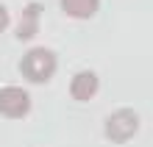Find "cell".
I'll return each instance as SVG.
<instances>
[{
  "label": "cell",
  "instance_id": "1",
  "mask_svg": "<svg viewBox=\"0 0 153 147\" xmlns=\"http://www.w3.org/2000/svg\"><path fill=\"white\" fill-rule=\"evenodd\" d=\"M59 69V56L50 47H31L20 58V75L33 86H42L56 75Z\"/></svg>",
  "mask_w": 153,
  "mask_h": 147
},
{
  "label": "cell",
  "instance_id": "4",
  "mask_svg": "<svg viewBox=\"0 0 153 147\" xmlns=\"http://www.w3.org/2000/svg\"><path fill=\"white\" fill-rule=\"evenodd\" d=\"M42 14H45V6L39 3V0L28 3L22 8V14H20V22H17V28H14V36L20 42H33L39 36V28H42Z\"/></svg>",
  "mask_w": 153,
  "mask_h": 147
},
{
  "label": "cell",
  "instance_id": "2",
  "mask_svg": "<svg viewBox=\"0 0 153 147\" xmlns=\"http://www.w3.org/2000/svg\"><path fill=\"white\" fill-rule=\"evenodd\" d=\"M103 133H106V139L114 142V144L131 142L134 136L139 133V114L134 111V108H117V111H111L106 117Z\"/></svg>",
  "mask_w": 153,
  "mask_h": 147
},
{
  "label": "cell",
  "instance_id": "3",
  "mask_svg": "<svg viewBox=\"0 0 153 147\" xmlns=\"http://www.w3.org/2000/svg\"><path fill=\"white\" fill-rule=\"evenodd\" d=\"M31 114V95L20 86L0 89V117L3 119H25Z\"/></svg>",
  "mask_w": 153,
  "mask_h": 147
},
{
  "label": "cell",
  "instance_id": "5",
  "mask_svg": "<svg viewBox=\"0 0 153 147\" xmlns=\"http://www.w3.org/2000/svg\"><path fill=\"white\" fill-rule=\"evenodd\" d=\"M97 89H100V78L92 69H81L70 78V97L78 100V103H89L97 95Z\"/></svg>",
  "mask_w": 153,
  "mask_h": 147
},
{
  "label": "cell",
  "instance_id": "6",
  "mask_svg": "<svg viewBox=\"0 0 153 147\" xmlns=\"http://www.w3.org/2000/svg\"><path fill=\"white\" fill-rule=\"evenodd\" d=\"M59 6L70 20H92L100 8V0H59Z\"/></svg>",
  "mask_w": 153,
  "mask_h": 147
},
{
  "label": "cell",
  "instance_id": "7",
  "mask_svg": "<svg viewBox=\"0 0 153 147\" xmlns=\"http://www.w3.org/2000/svg\"><path fill=\"white\" fill-rule=\"evenodd\" d=\"M8 25H11V17H8V8H6L3 3H0V33H3V31L8 28Z\"/></svg>",
  "mask_w": 153,
  "mask_h": 147
}]
</instances>
